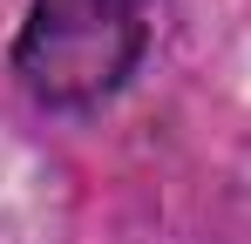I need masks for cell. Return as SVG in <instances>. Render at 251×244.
Instances as JSON below:
<instances>
[{
  "label": "cell",
  "instance_id": "1",
  "mask_svg": "<svg viewBox=\"0 0 251 244\" xmlns=\"http://www.w3.org/2000/svg\"><path fill=\"white\" fill-rule=\"evenodd\" d=\"M150 0H34L14 68L54 109H88L116 95L143 54Z\"/></svg>",
  "mask_w": 251,
  "mask_h": 244
}]
</instances>
